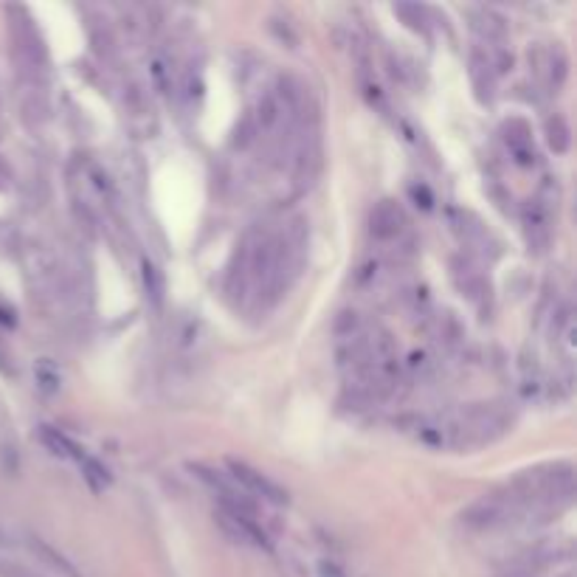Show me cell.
<instances>
[{
  "label": "cell",
  "instance_id": "cell-1",
  "mask_svg": "<svg viewBox=\"0 0 577 577\" xmlns=\"http://www.w3.org/2000/svg\"><path fill=\"white\" fill-rule=\"evenodd\" d=\"M459 522H462V527H465V530L490 532V530H502V527L513 524L515 515H513V510L507 507V502L502 498V493L490 490V493H485V496H479L468 510H462Z\"/></svg>",
  "mask_w": 577,
  "mask_h": 577
},
{
  "label": "cell",
  "instance_id": "cell-2",
  "mask_svg": "<svg viewBox=\"0 0 577 577\" xmlns=\"http://www.w3.org/2000/svg\"><path fill=\"white\" fill-rule=\"evenodd\" d=\"M228 471H231V476H234V482H240L242 493L265 498V502H271V505H284L287 502V493L279 485H274L265 473H259L251 465H245V462L228 459Z\"/></svg>",
  "mask_w": 577,
  "mask_h": 577
},
{
  "label": "cell",
  "instance_id": "cell-3",
  "mask_svg": "<svg viewBox=\"0 0 577 577\" xmlns=\"http://www.w3.org/2000/svg\"><path fill=\"white\" fill-rule=\"evenodd\" d=\"M403 225H406V217H403V208L395 200H380L372 208L369 231H372L375 240H395V237H400Z\"/></svg>",
  "mask_w": 577,
  "mask_h": 577
},
{
  "label": "cell",
  "instance_id": "cell-4",
  "mask_svg": "<svg viewBox=\"0 0 577 577\" xmlns=\"http://www.w3.org/2000/svg\"><path fill=\"white\" fill-rule=\"evenodd\" d=\"M473 29L485 37L488 43H502L505 37H507V26H505V21L498 17L496 12H490V9H479L476 14H473Z\"/></svg>",
  "mask_w": 577,
  "mask_h": 577
},
{
  "label": "cell",
  "instance_id": "cell-5",
  "mask_svg": "<svg viewBox=\"0 0 577 577\" xmlns=\"http://www.w3.org/2000/svg\"><path fill=\"white\" fill-rule=\"evenodd\" d=\"M141 274H144V291H147V299L152 307H161L164 304V293H166V284H164V274L156 262L144 259L141 265Z\"/></svg>",
  "mask_w": 577,
  "mask_h": 577
},
{
  "label": "cell",
  "instance_id": "cell-6",
  "mask_svg": "<svg viewBox=\"0 0 577 577\" xmlns=\"http://www.w3.org/2000/svg\"><path fill=\"white\" fill-rule=\"evenodd\" d=\"M40 437H43V442H46V445H48V448H51L56 456H63V459H73V462H82V459H85V454H82L80 448H76V445H73V442H71L65 434L56 431V429H48V426H46Z\"/></svg>",
  "mask_w": 577,
  "mask_h": 577
},
{
  "label": "cell",
  "instance_id": "cell-7",
  "mask_svg": "<svg viewBox=\"0 0 577 577\" xmlns=\"http://www.w3.org/2000/svg\"><path fill=\"white\" fill-rule=\"evenodd\" d=\"M547 141L555 152L569 149V124L564 115H552V119H547Z\"/></svg>",
  "mask_w": 577,
  "mask_h": 577
},
{
  "label": "cell",
  "instance_id": "cell-8",
  "mask_svg": "<svg viewBox=\"0 0 577 577\" xmlns=\"http://www.w3.org/2000/svg\"><path fill=\"white\" fill-rule=\"evenodd\" d=\"M80 468H82V473H85V479L90 482V488H93V490H105V488L110 485V476H107V471H105V468H102L96 459L85 456V459L80 462Z\"/></svg>",
  "mask_w": 577,
  "mask_h": 577
},
{
  "label": "cell",
  "instance_id": "cell-9",
  "mask_svg": "<svg viewBox=\"0 0 577 577\" xmlns=\"http://www.w3.org/2000/svg\"><path fill=\"white\" fill-rule=\"evenodd\" d=\"M37 383H40L43 392H56V386H60V372H54L51 363L43 361L40 367H37Z\"/></svg>",
  "mask_w": 577,
  "mask_h": 577
},
{
  "label": "cell",
  "instance_id": "cell-10",
  "mask_svg": "<svg viewBox=\"0 0 577 577\" xmlns=\"http://www.w3.org/2000/svg\"><path fill=\"white\" fill-rule=\"evenodd\" d=\"M318 574H321V577H346V574H344V572H341L335 564H327V561L318 566Z\"/></svg>",
  "mask_w": 577,
  "mask_h": 577
}]
</instances>
